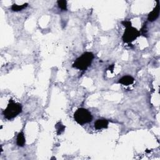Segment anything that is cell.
<instances>
[{
  "label": "cell",
  "mask_w": 160,
  "mask_h": 160,
  "mask_svg": "<svg viewBox=\"0 0 160 160\" xmlns=\"http://www.w3.org/2000/svg\"><path fill=\"white\" fill-rule=\"evenodd\" d=\"M159 1H158L157 5L155 7V8L148 15V20L151 22L154 21L159 17Z\"/></svg>",
  "instance_id": "5b68a950"
},
{
  "label": "cell",
  "mask_w": 160,
  "mask_h": 160,
  "mask_svg": "<svg viewBox=\"0 0 160 160\" xmlns=\"http://www.w3.org/2000/svg\"><path fill=\"white\" fill-rule=\"evenodd\" d=\"M58 7L63 10V11H66L67 10V2L65 0H60L57 2Z\"/></svg>",
  "instance_id": "30bf717a"
},
{
  "label": "cell",
  "mask_w": 160,
  "mask_h": 160,
  "mask_svg": "<svg viewBox=\"0 0 160 160\" xmlns=\"http://www.w3.org/2000/svg\"><path fill=\"white\" fill-rule=\"evenodd\" d=\"M28 3H25L22 5H18L16 4H13L11 7V10L13 11H21L23 10H24L25 8H26L27 7H28Z\"/></svg>",
  "instance_id": "9c48e42d"
},
{
  "label": "cell",
  "mask_w": 160,
  "mask_h": 160,
  "mask_svg": "<svg viewBox=\"0 0 160 160\" xmlns=\"http://www.w3.org/2000/svg\"><path fill=\"white\" fill-rule=\"evenodd\" d=\"M121 24H122L124 26H125L126 28L131 26V21H127V20H125V21H122V22H121Z\"/></svg>",
  "instance_id": "7c38bea8"
},
{
  "label": "cell",
  "mask_w": 160,
  "mask_h": 160,
  "mask_svg": "<svg viewBox=\"0 0 160 160\" xmlns=\"http://www.w3.org/2000/svg\"><path fill=\"white\" fill-rule=\"evenodd\" d=\"M109 122L106 119H98L94 123L95 129L99 130L103 128H107L108 126Z\"/></svg>",
  "instance_id": "8992f818"
},
{
  "label": "cell",
  "mask_w": 160,
  "mask_h": 160,
  "mask_svg": "<svg viewBox=\"0 0 160 160\" xmlns=\"http://www.w3.org/2000/svg\"><path fill=\"white\" fill-rule=\"evenodd\" d=\"M135 79L131 76H125L120 79L119 83L125 86H129L132 85Z\"/></svg>",
  "instance_id": "52a82bcc"
},
{
  "label": "cell",
  "mask_w": 160,
  "mask_h": 160,
  "mask_svg": "<svg viewBox=\"0 0 160 160\" xmlns=\"http://www.w3.org/2000/svg\"><path fill=\"white\" fill-rule=\"evenodd\" d=\"M25 142H26V140H25V134L23 131H21L18 133L17 136V139H16L17 145L20 147H23L25 146Z\"/></svg>",
  "instance_id": "ba28073f"
},
{
  "label": "cell",
  "mask_w": 160,
  "mask_h": 160,
  "mask_svg": "<svg viewBox=\"0 0 160 160\" xmlns=\"http://www.w3.org/2000/svg\"><path fill=\"white\" fill-rule=\"evenodd\" d=\"M74 119L78 124L83 125L91 122L93 120V116L88 110L81 108L78 109L75 113Z\"/></svg>",
  "instance_id": "3957f363"
},
{
  "label": "cell",
  "mask_w": 160,
  "mask_h": 160,
  "mask_svg": "<svg viewBox=\"0 0 160 160\" xmlns=\"http://www.w3.org/2000/svg\"><path fill=\"white\" fill-rule=\"evenodd\" d=\"M94 58L93 53L91 52H85L78 58L73 64V67L81 71H85L91 65Z\"/></svg>",
  "instance_id": "6da1fadb"
},
{
  "label": "cell",
  "mask_w": 160,
  "mask_h": 160,
  "mask_svg": "<svg viewBox=\"0 0 160 160\" xmlns=\"http://www.w3.org/2000/svg\"><path fill=\"white\" fill-rule=\"evenodd\" d=\"M21 104L19 103L15 102L13 100H10L7 108L3 111V114L6 119L10 120L21 113Z\"/></svg>",
  "instance_id": "7a4b0ae2"
},
{
  "label": "cell",
  "mask_w": 160,
  "mask_h": 160,
  "mask_svg": "<svg viewBox=\"0 0 160 160\" xmlns=\"http://www.w3.org/2000/svg\"><path fill=\"white\" fill-rule=\"evenodd\" d=\"M57 133L58 135L61 134L62 132L64 131L65 129V126L64 125H63L61 123H58V124H57Z\"/></svg>",
  "instance_id": "8fae6325"
},
{
  "label": "cell",
  "mask_w": 160,
  "mask_h": 160,
  "mask_svg": "<svg viewBox=\"0 0 160 160\" xmlns=\"http://www.w3.org/2000/svg\"><path fill=\"white\" fill-rule=\"evenodd\" d=\"M139 36L140 32L135 28L130 26L126 28V30L123 34L122 39L125 43H130L135 41Z\"/></svg>",
  "instance_id": "277c9868"
},
{
  "label": "cell",
  "mask_w": 160,
  "mask_h": 160,
  "mask_svg": "<svg viewBox=\"0 0 160 160\" xmlns=\"http://www.w3.org/2000/svg\"><path fill=\"white\" fill-rule=\"evenodd\" d=\"M113 68H114V65H112V66H110L109 70H110L111 71H113Z\"/></svg>",
  "instance_id": "4fadbf2b"
}]
</instances>
